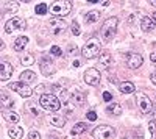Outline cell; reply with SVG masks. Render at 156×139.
I'll list each match as a JSON object with an SVG mask.
<instances>
[{
  "mask_svg": "<svg viewBox=\"0 0 156 139\" xmlns=\"http://www.w3.org/2000/svg\"><path fill=\"white\" fill-rule=\"evenodd\" d=\"M119 89L122 94H131V92H134V84L131 81H122L119 84Z\"/></svg>",
  "mask_w": 156,
  "mask_h": 139,
  "instance_id": "ac0fdd59",
  "label": "cell"
},
{
  "mask_svg": "<svg viewBox=\"0 0 156 139\" xmlns=\"http://www.w3.org/2000/svg\"><path fill=\"white\" fill-rule=\"evenodd\" d=\"M41 70H42V73L45 75V77H48V75H53V73H55L53 62H51L48 58H44V59L41 61Z\"/></svg>",
  "mask_w": 156,
  "mask_h": 139,
  "instance_id": "7c38bea8",
  "label": "cell"
},
{
  "mask_svg": "<svg viewBox=\"0 0 156 139\" xmlns=\"http://www.w3.org/2000/svg\"><path fill=\"white\" fill-rule=\"evenodd\" d=\"M87 2H89V3H97L98 0H87Z\"/></svg>",
  "mask_w": 156,
  "mask_h": 139,
  "instance_id": "7bdbcfd3",
  "label": "cell"
},
{
  "mask_svg": "<svg viewBox=\"0 0 156 139\" xmlns=\"http://www.w3.org/2000/svg\"><path fill=\"white\" fill-rule=\"evenodd\" d=\"M8 134H9V137H12V139H20V137L23 136V130H22L20 127H11V128L8 130Z\"/></svg>",
  "mask_w": 156,
  "mask_h": 139,
  "instance_id": "44dd1931",
  "label": "cell"
},
{
  "mask_svg": "<svg viewBox=\"0 0 156 139\" xmlns=\"http://www.w3.org/2000/svg\"><path fill=\"white\" fill-rule=\"evenodd\" d=\"M151 19H153V22H154V25H156V12H153V14H151Z\"/></svg>",
  "mask_w": 156,
  "mask_h": 139,
  "instance_id": "60d3db41",
  "label": "cell"
},
{
  "mask_svg": "<svg viewBox=\"0 0 156 139\" xmlns=\"http://www.w3.org/2000/svg\"><path fill=\"white\" fill-rule=\"evenodd\" d=\"M0 102H2V108H12V105H14V102H12L5 92L0 94Z\"/></svg>",
  "mask_w": 156,
  "mask_h": 139,
  "instance_id": "cb8c5ba5",
  "label": "cell"
},
{
  "mask_svg": "<svg viewBox=\"0 0 156 139\" xmlns=\"http://www.w3.org/2000/svg\"><path fill=\"white\" fill-rule=\"evenodd\" d=\"M142 62H144V59L137 53H128L126 55V64L129 69H139L142 66Z\"/></svg>",
  "mask_w": 156,
  "mask_h": 139,
  "instance_id": "8fae6325",
  "label": "cell"
},
{
  "mask_svg": "<svg viewBox=\"0 0 156 139\" xmlns=\"http://www.w3.org/2000/svg\"><path fill=\"white\" fill-rule=\"evenodd\" d=\"M80 66V61H73V67H78Z\"/></svg>",
  "mask_w": 156,
  "mask_h": 139,
  "instance_id": "b9f144b4",
  "label": "cell"
},
{
  "mask_svg": "<svg viewBox=\"0 0 156 139\" xmlns=\"http://www.w3.org/2000/svg\"><path fill=\"white\" fill-rule=\"evenodd\" d=\"M11 73H12V66L9 64V62L3 61L2 64H0V80L5 81L11 77Z\"/></svg>",
  "mask_w": 156,
  "mask_h": 139,
  "instance_id": "4fadbf2b",
  "label": "cell"
},
{
  "mask_svg": "<svg viewBox=\"0 0 156 139\" xmlns=\"http://www.w3.org/2000/svg\"><path fill=\"white\" fill-rule=\"evenodd\" d=\"M84 95L81 94V92H76V94H73L72 97H70V102L73 103V105H78V106H80V105H83L84 103Z\"/></svg>",
  "mask_w": 156,
  "mask_h": 139,
  "instance_id": "484cf974",
  "label": "cell"
},
{
  "mask_svg": "<svg viewBox=\"0 0 156 139\" xmlns=\"http://www.w3.org/2000/svg\"><path fill=\"white\" fill-rule=\"evenodd\" d=\"M101 5H103V6H108V5H109V0H103Z\"/></svg>",
  "mask_w": 156,
  "mask_h": 139,
  "instance_id": "ab89813d",
  "label": "cell"
},
{
  "mask_svg": "<svg viewBox=\"0 0 156 139\" xmlns=\"http://www.w3.org/2000/svg\"><path fill=\"white\" fill-rule=\"evenodd\" d=\"M17 9H19L17 0H8V2L5 3V11L6 12H16Z\"/></svg>",
  "mask_w": 156,
  "mask_h": 139,
  "instance_id": "603a6c76",
  "label": "cell"
},
{
  "mask_svg": "<svg viewBox=\"0 0 156 139\" xmlns=\"http://www.w3.org/2000/svg\"><path fill=\"white\" fill-rule=\"evenodd\" d=\"M94 139H114L115 137V130L109 125H100L92 131Z\"/></svg>",
  "mask_w": 156,
  "mask_h": 139,
  "instance_id": "277c9868",
  "label": "cell"
},
{
  "mask_svg": "<svg viewBox=\"0 0 156 139\" xmlns=\"http://www.w3.org/2000/svg\"><path fill=\"white\" fill-rule=\"evenodd\" d=\"M150 3H151L153 6H156V0H150Z\"/></svg>",
  "mask_w": 156,
  "mask_h": 139,
  "instance_id": "ee69618b",
  "label": "cell"
},
{
  "mask_svg": "<svg viewBox=\"0 0 156 139\" xmlns=\"http://www.w3.org/2000/svg\"><path fill=\"white\" fill-rule=\"evenodd\" d=\"M39 103H41V106L47 111H59L61 109V100L53 95V94H42L41 100H39Z\"/></svg>",
  "mask_w": 156,
  "mask_h": 139,
  "instance_id": "6da1fadb",
  "label": "cell"
},
{
  "mask_svg": "<svg viewBox=\"0 0 156 139\" xmlns=\"http://www.w3.org/2000/svg\"><path fill=\"white\" fill-rule=\"evenodd\" d=\"M25 28V22L20 17H11L5 23V31L6 33H14L16 30H23Z\"/></svg>",
  "mask_w": 156,
  "mask_h": 139,
  "instance_id": "ba28073f",
  "label": "cell"
},
{
  "mask_svg": "<svg viewBox=\"0 0 156 139\" xmlns=\"http://www.w3.org/2000/svg\"><path fill=\"white\" fill-rule=\"evenodd\" d=\"M100 70H97V69H94V67H90V69H87L86 72H84V81L87 83V84H90V86H95V84H98L100 83Z\"/></svg>",
  "mask_w": 156,
  "mask_h": 139,
  "instance_id": "9c48e42d",
  "label": "cell"
},
{
  "mask_svg": "<svg viewBox=\"0 0 156 139\" xmlns=\"http://www.w3.org/2000/svg\"><path fill=\"white\" fill-rule=\"evenodd\" d=\"M151 116H153V120L156 122V108H154V109L151 111Z\"/></svg>",
  "mask_w": 156,
  "mask_h": 139,
  "instance_id": "f35d334b",
  "label": "cell"
},
{
  "mask_svg": "<svg viewBox=\"0 0 156 139\" xmlns=\"http://www.w3.org/2000/svg\"><path fill=\"white\" fill-rule=\"evenodd\" d=\"M48 27H50V31L53 34H59V33H62L64 30L67 28V23L64 22L62 19H51L50 23H48Z\"/></svg>",
  "mask_w": 156,
  "mask_h": 139,
  "instance_id": "30bf717a",
  "label": "cell"
},
{
  "mask_svg": "<svg viewBox=\"0 0 156 139\" xmlns=\"http://www.w3.org/2000/svg\"><path fill=\"white\" fill-rule=\"evenodd\" d=\"M72 11V3L69 0H56L50 5V12L53 16H67Z\"/></svg>",
  "mask_w": 156,
  "mask_h": 139,
  "instance_id": "7a4b0ae2",
  "label": "cell"
},
{
  "mask_svg": "<svg viewBox=\"0 0 156 139\" xmlns=\"http://www.w3.org/2000/svg\"><path fill=\"white\" fill-rule=\"evenodd\" d=\"M34 80H36V73L31 70H25L20 73V81H23V83H33Z\"/></svg>",
  "mask_w": 156,
  "mask_h": 139,
  "instance_id": "ffe728a7",
  "label": "cell"
},
{
  "mask_svg": "<svg viewBox=\"0 0 156 139\" xmlns=\"http://www.w3.org/2000/svg\"><path fill=\"white\" fill-rule=\"evenodd\" d=\"M84 20L86 23H95L97 20H100V11H89L87 14L84 16Z\"/></svg>",
  "mask_w": 156,
  "mask_h": 139,
  "instance_id": "d6986e66",
  "label": "cell"
},
{
  "mask_svg": "<svg viewBox=\"0 0 156 139\" xmlns=\"http://www.w3.org/2000/svg\"><path fill=\"white\" fill-rule=\"evenodd\" d=\"M103 100H105V102H111V100H112V94L105 91V92H103Z\"/></svg>",
  "mask_w": 156,
  "mask_h": 139,
  "instance_id": "836d02e7",
  "label": "cell"
},
{
  "mask_svg": "<svg viewBox=\"0 0 156 139\" xmlns=\"http://www.w3.org/2000/svg\"><path fill=\"white\" fill-rule=\"evenodd\" d=\"M87 130V123L86 122H80V123H75L73 128H72V134H81Z\"/></svg>",
  "mask_w": 156,
  "mask_h": 139,
  "instance_id": "7402d4cb",
  "label": "cell"
},
{
  "mask_svg": "<svg viewBox=\"0 0 156 139\" xmlns=\"http://www.w3.org/2000/svg\"><path fill=\"white\" fill-rule=\"evenodd\" d=\"M9 89H12L14 92H17L20 97L23 98H28L31 97V87L28 86V83H23V81H16V83H11L9 84Z\"/></svg>",
  "mask_w": 156,
  "mask_h": 139,
  "instance_id": "52a82bcc",
  "label": "cell"
},
{
  "mask_svg": "<svg viewBox=\"0 0 156 139\" xmlns=\"http://www.w3.org/2000/svg\"><path fill=\"white\" fill-rule=\"evenodd\" d=\"M36 14H39V16H44V14H47V11H48V6L45 5V3H39L37 6H36Z\"/></svg>",
  "mask_w": 156,
  "mask_h": 139,
  "instance_id": "83f0119b",
  "label": "cell"
},
{
  "mask_svg": "<svg viewBox=\"0 0 156 139\" xmlns=\"http://www.w3.org/2000/svg\"><path fill=\"white\" fill-rule=\"evenodd\" d=\"M81 53H83V56L87 58V59H94V58H97V56L100 55V44H98L95 39L89 41V42L83 47Z\"/></svg>",
  "mask_w": 156,
  "mask_h": 139,
  "instance_id": "5b68a950",
  "label": "cell"
},
{
  "mask_svg": "<svg viewBox=\"0 0 156 139\" xmlns=\"http://www.w3.org/2000/svg\"><path fill=\"white\" fill-rule=\"evenodd\" d=\"M150 80H151V83H154V84H156V70L150 75Z\"/></svg>",
  "mask_w": 156,
  "mask_h": 139,
  "instance_id": "8d00e7d4",
  "label": "cell"
},
{
  "mask_svg": "<svg viewBox=\"0 0 156 139\" xmlns=\"http://www.w3.org/2000/svg\"><path fill=\"white\" fill-rule=\"evenodd\" d=\"M154 27H156V25H154V22H153L151 17H144V19L140 20V28L144 30L145 33H150Z\"/></svg>",
  "mask_w": 156,
  "mask_h": 139,
  "instance_id": "2e32d148",
  "label": "cell"
},
{
  "mask_svg": "<svg viewBox=\"0 0 156 139\" xmlns=\"http://www.w3.org/2000/svg\"><path fill=\"white\" fill-rule=\"evenodd\" d=\"M150 61H153V62H156V52H153V53H150Z\"/></svg>",
  "mask_w": 156,
  "mask_h": 139,
  "instance_id": "74e56055",
  "label": "cell"
},
{
  "mask_svg": "<svg viewBox=\"0 0 156 139\" xmlns=\"http://www.w3.org/2000/svg\"><path fill=\"white\" fill-rule=\"evenodd\" d=\"M20 2H23V3H28V2H31V0H20Z\"/></svg>",
  "mask_w": 156,
  "mask_h": 139,
  "instance_id": "f6af8a7d",
  "label": "cell"
},
{
  "mask_svg": "<svg viewBox=\"0 0 156 139\" xmlns=\"http://www.w3.org/2000/svg\"><path fill=\"white\" fill-rule=\"evenodd\" d=\"M136 102H137V108L140 109V112H144V114H148V112L153 111V103H151L150 97H147L145 94L139 92L136 95Z\"/></svg>",
  "mask_w": 156,
  "mask_h": 139,
  "instance_id": "8992f818",
  "label": "cell"
},
{
  "mask_svg": "<svg viewBox=\"0 0 156 139\" xmlns=\"http://www.w3.org/2000/svg\"><path fill=\"white\" fill-rule=\"evenodd\" d=\"M112 56H111V53H108V52H105V53H101L100 55V59H98V67L100 69H108V67H111L112 66Z\"/></svg>",
  "mask_w": 156,
  "mask_h": 139,
  "instance_id": "5bb4252c",
  "label": "cell"
},
{
  "mask_svg": "<svg viewBox=\"0 0 156 139\" xmlns=\"http://www.w3.org/2000/svg\"><path fill=\"white\" fill-rule=\"evenodd\" d=\"M28 137H30V139H41V134H39L37 131H34V130H33V131H30Z\"/></svg>",
  "mask_w": 156,
  "mask_h": 139,
  "instance_id": "e575fe53",
  "label": "cell"
},
{
  "mask_svg": "<svg viewBox=\"0 0 156 139\" xmlns=\"http://www.w3.org/2000/svg\"><path fill=\"white\" fill-rule=\"evenodd\" d=\"M50 123L51 125H55V127H64V119L62 117H59V116H51L50 117Z\"/></svg>",
  "mask_w": 156,
  "mask_h": 139,
  "instance_id": "4316f807",
  "label": "cell"
},
{
  "mask_svg": "<svg viewBox=\"0 0 156 139\" xmlns=\"http://www.w3.org/2000/svg\"><path fill=\"white\" fill-rule=\"evenodd\" d=\"M117 17H109L108 20H105V23L101 25V30H100V34L105 41H111L112 36L115 34V30H117Z\"/></svg>",
  "mask_w": 156,
  "mask_h": 139,
  "instance_id": "3957f363",
  "label": "cell"
},
{
  "mask_svg": "<svg viewBox=\"0 0 156 139\" xmlns=\"http://www.w3.org/2000/svg\"><path fill=\"white\" fill-rule=\"evenodd\" d=\"M59 100H61V102H62V103H66V102H67V100H69V97H67V92H66V91H64V89H62V91L59 92Z\"/></svg>",
  "mask_w": 156,
  "mask_h": 139,
  "instance_id": "1f68e13d",
  "label": "cell"
},
{
  "mask_svg": "<svg viewBox=\"0 0 156 139\" xmlns=\"http://www.w3.org/2000/svg\"><path fill=\"white\" fill-rule=\"evenodd\" d=\"M106 111L109 112V114H114V116H120L122 114V106L119 103H112L106 108Z\"/></svg>",
  "mask_w": 156,
  "mask_h": 139,
  "instance_id": "d4e9b609",
  "label": "cell"
},
{
  "mask_svg": "<svg viewBox=\"0 0 156 139\" xmlns=\"http://www.w3.org/2000/svg\"><path fill=\"white\" fill-rule=\"evenodd\" d=\"M148 128H150V131H151V137L154 139V137H156V122H151V123L148 125Z\"/></svg>",
  "mask_w": 156,
  "mask_h": 139,
  "instance_id": "d6a6232c",
  "label": "cell"
},
{
  "mask_svg": "<svg viewBox=\"0 0 156 139\" xmlns=\"http://www.w3.org/2000/svg\"><path fill=\"white\" fill-rule=\"evenodd\" d=\"M27 44H28V37L27 36H19L17 39L14 41V44H12V48H14L16 52H22Z\"/></svg>",
  "mask_w": 156,
  "mask_h": 139,
  "instance_id": "9a60e30c",
  "label": "cell"
},
{
  "mask_svg": "<svg viewBox=\"0 0 156 139\" xmlns=\"http://www.w3.org/2000/svg\"><path fill=\"white\" fill-rule=\"evenodd\" d=\"M50 53L53 55V56H61L62 55V50L58 45H53V47H51V50H50Z\"/></svg>",
  "mask_w": 156,
  "mask_h": 139,
  "instance_id": "f546056e",
  "label": "cell"
},
{
  "mask_svg": "<svg viewBox=\"0 0 156 139\" xmlns=\"http://www.w3.org/2000/svg\"><path fill=\"white\" fill-rule=\"evenodd\" d=\"M20 62H22L23 66H31V64H34V58H33V55H25L20 59Z\"/></svg>",
  "mask_w": 156,
  "mask_h": 139,
  "instance_id": "f1b7e54d",
  "label": "cell"
},
{
  "mask_svg": "<svg viewBox=\"0 0 156 139\" xmlns=\"http://www.w3.org/2000/svg\"><path fill=\"white\" fill-rule=\"evenodd\" d=\"M72 34H73V36L80 34V25H78V22H73V23H72Z\"/></svg>",
  "mask_w": 156,
  "mask_h": 139,
  "instance_id": "4dcf8cb0",
  "label": "cell"
},
{
  "mask_svg": "<svg viewBox=\"0 0 156 139\" xmlns=\"http://www.w3.org/2000/svg\"><path fill=\"white\" fill-rule=\"evenodd\" d=\"M95 119H97L95 111H89V112H87V120H95Z\"/></svg>",
  "mask_w": 156,
  "mask_h": 139,
  "instance_id": "d590c367",
  "label": "cell"
},
{
  "mask_svg": "<svg viewBox=\"0 0 156 139\" xmlns=\"http://www.w3.org/2000/svg\"><path fill=\"white\" fill-rule=\"evenodd\" d=\"M3 119L6 122H11V123H17L19 122V114L14 111H8V109H3Z\"/></svg>",
  "mask_w": 156,
  "mask_h": 139,
  "instance_id": "e0dca14e",
  "label": "cell"
}]
</instances>
